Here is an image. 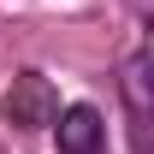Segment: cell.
<instances>
[{
	"label": "cell",
	"instance_id": "obj_2",
	"mask_svg": "<svg viewBox=\"0 0 154 154\" xmlns=\"http://www.w3.org/2000/svg\"><path fill=\"white\" fill-rule=\"evenodd\" d=\"M119 95H125V119H131V154H148V48L142 42L125 54Z\"/></svg>",
	"mask_w": 154,
	"mask_h": 154
},
{
	"label": "cell",
	"instance_id": "obj_3",
	"mask_svg": "<svg viewBox=\"0 0 154 154\" xmlns=\"http://www.w3.org/2000/svg\"><path fill=\"white\" fill-rule=\"evenodd\" d=\"M54 136H59V154H101L107 148V125H101V113L89 101L65 107V113L54 119Z\"/></svg>",
	"mask_w": 154,
	"mask_h": 154
},
{
	"label": "cell",
	"instance_id": "obj_1",
	"mask_svg": "<svg viewBox=\"0 0 154 154\" xmlns=\"http://www.w3.org/2000/svg\"><path fill=\"white\" fill-rule=\"evenodd\" d=\"M0 113H6V125H18V131H48L59 119V89L42 71H18L12 89H6V101H0Z\"/></svg>",
	"mask_w": 154,
	"mask_h": 154
}]
</instances>
